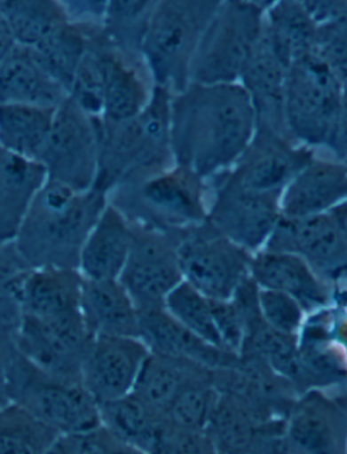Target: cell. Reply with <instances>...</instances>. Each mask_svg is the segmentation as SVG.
<instances>
[{
    "mask_svg": "<svg viewBox=\"0 0 347 454\" xmlns=\"http://www.w3.org/2000/svg\"><path fill=\"white\" fill-rule=\"evenodd\" d=\"M313 158L311 148L289 136L256 127L250 145L223 179L247 189L282 193L290 179Z\"/></svg>",
    "mask_w": 347,
    "mask_h": 454,
    "instance_id": "obj_14",
    "label": "cell"
},
{
    "mask_svg": "<svg viewBox=\"0 0 347 454\" xmlns=\"http://www.w3.org/2000/svg\"><path fill=\"white\" fill-rule=\"evenodd\" d=\"M344 81L312 53L288 68L285 127L305 147H327L335 132Z\"/></svg>",
    "mask_w": 347,
    "mask_h": 454,
    "instance_id": "obj_6",
    "label": "cell"
},
{
    "mask_svg": "<svg viewBox=\"0 0 347 454\" xmlns=\"http://www.w3.org/2000/svg\"><path fill=\"white\" fill-rule=\"evenodd\" d=\"M347 200V163L313 158L296 174L281 193L284 217L330 213Z\"/></svg>",
    "mask_w": 347,
    "mask_h": 454,
    "instance_id": "obj_19",
    "label": "cell"
},
{
    "mask_svg": "<svg viewBox=\"0 0 347 454\" xmlns=\"http://www.w3.org/2000/svg\"><path fill=\"white\" fill-rule=\"evenodd\" d=\"M258 308L262 319L269 327L296 337L305 309L295 297L258 286Z\"/></svg>",
    "mask_w": 347,
    "mask_h": 454,
    "instance_id": "obj_40",
    "label": "cell"
},
{
    "mask_svg": "<svg viewBox=\"0 0 347 454\" xmlns=\"http://www.w3.org/2000/svg\"><path fill=\"white\" fill-rule=\"evenodd\" d=\"M316 25L347 17V0H297Z\"/></svg>",
    "mask_w": 347,
    "mask_h": 454,
    "instance_id": "obj_43",
    "label": "cell"
},
{
    "mask_svg": "<svg viewBox=\"0 0 347 454\" xmlns=\"http://www.w3.org/2000/svg\"><path fill=\"white\" fill-rule=\"evenodd\" d=\"M45 181V171L37 160L0 147V242L14 240Z\"/></svg>",
    "mask_w": 347,
    "mask_h": 454,
    "instance_id": "obj_25",
    "label": "cell"
},
{
    "mask_svg": "<svg viewBox=\"0 0 347 454\" xmlns=\"http://www.w3.org/2000/svg\"><path fill=\"white\" fill-rule=\"evenodd\" d=\"M35 160L46 181L75 190H90L99 168L97 118L67 98L56 107L52 127Z\"/></svg>",
    "mask_w": 347,
    "mask_h": 454,
    "instance_id": "obj_9",
    "label": "cell"
},
{
    "mask_svg": "<svg viewBox=\"0 0 347 454\" xmlns=\"http://www.w3.org/2000/svg\"><path fill=\"white\" fill-rule=\"evenodd\" d=\"M187 230L177 245L182 278L209 299H233L250 277L253 254L231 242L208 220Z\"/></svg>",
    "mask_w": 347,
    "mask_h": 454,
    "instance_id": "obj_10",
    "label": "cell"
},
{
    "mask_svg": "<svg viewBox=\"0 0 347 454\" xmlns=\"http://www.w3.org/2000/svg\"><path fill=\"white\" fill-rule=\"evenodd\" d=\"M132 245V222L109 200L87 236L78 270L84 278L118 279Z\"/></svg>",
    "mask_w": 347,
    "mask_h": 454,
    "instance_id": "obj_21",
    "label": "cell"
},
{
    "mask_svg": "<svg viewBox=\"0 0 347 454\" xmlns=\"http://www.w3.org/2000/svg\"><path fill=\"white\" fill-rule=\"evenodd\" d=\"M161 0H106L102 27L125 50L138 53L144 27Z\"/></svg>",
    "mask_w": 347,
    "mask_h": 454,
    "instance_id": "obj_36",
    "label": "cell"
},
{
    "mask_svg": "<svg viewBox=\"0 0 347 454\" xmlns=\"http://www.w3.org/2000/svg\"><path fill=\"white\" fill-rule=\"evenodd\" d=\"M264 17L246 0H223L193 56L189 83L239 82L264 35Z\"/></svg>",
    "mask_w": 347,
    "mask_h": 454,
    "instance_id": "obj_7",
    "label": "cell"
},
{
    "mask_svg": "<svg viewBox=\"0 0 347 454\" xmlns=\"http://www.w3.org/2000/svg\"><path fill=\"white\" fill-rule=\"evenodd\" d=\"M9 399L59 435L102 423L99 405L81 380L43 371L18 350L9 369Z\"/></svg>",
    "mask_w": 347,
    "mask_h": 454,
    "instance_id": "obj_5",
    "label": "cell"
},
{
    "mask_svg": "<svg viewBox=\"0 0 347 454\" xmlns=\"http://www.w3.org/2000/svg\"><path fill=\"white\" fill-rule=\"evenodd\" d=\"M256 127L253 104L239 82L189 83L170 97L172 159L202 179L230 170Z\"/></svg>",
    "mask_w": 347,
    "mask_h": 454,
    "instance_id": "obj_1",
    "label": "cell"
},
{
    "mask_svg": "<svg viewBox=\"0 0 347 454\" xmlns=\"http://www.w3.org/2000/svg\"><path fill=\"white\" fill-rule=\"evenodd\" d=\"M29 270L12 242H0V325L17 327L20 317V289Z\"/></svg>",
    "mask_w": 347,
    "mask_h": 454,
    "instance_id": "obj_38",
    "label": "cell"
},
{
    "mask_svg": "<svg viewBox=\"0 0 347 454\" xmlns=\"http://www.w3.org/2000/svg\"><path fill=\"white\" fill-rule=\"evenodd\" d=\"M223 0H161L138 43L154 84L177 92L189 84L198 43Z\"/></svg>",
    "mask_w": 347,
    "mask_h": 454,
    "instance_id": "obj_4",
    "label": "cell"
},
{
    "mask_svg": "<svg viewBox=\"0 0 347 454\" xmlns=\"http://www.w3.org/2000/svg\"><path fill=\"white\" fill-rule=\"evenodd\" d=\"M250 277L259 288L282 292L295 297L304 309L328 302L325 285L302 256L285 251L262 248L251 255Z\"/></svg>",
    "mask_w": 347,
    "mask_h": 454,
    "instance_id": "obj_22",
    "label": "cell"
},
{
    "mask_svg": "<svg viewBox=\"0 0 347 454\" xmlns=\"http://www.w3.org/2000/svg\"><path fill=\"white\" fill-rule=\"evenodd\" d=\"M148 354L138 337H92L82 363V384L98 405L127 396Z\"/></svg>",
    "mask_w": 347,
    "mask_h": 454,
    "instance_id": "obj_16",
    "label": "cell"
},
{
    "mask_svg": "<svg viewBox=\"0 0 347 454\" xmlns=\"http://www.w3.org/2000/svg\"><path fill=\"white\" fill-rule=\"evenodd\" d=\"M330 213L331 216L335 220L342 236H343L344 240L347 242V200L339 204L338 207H334Z\"/></svg>",
    "mask_w": 347,
    "mask_h": 454,
    "instance_id": "obj_47",
    "label": "cell"
},
{
    "mask_svg": "<svg viewBox=\"0 0 347 454\" xmlns=\"http://www.w3.org/2000/svg\"><path fill=\"white\" fill-rule=\"evenodd\" d=\"M15 45L17 43H15L14 38H12V30H10L9 25H7L6 18L0 12V61L4 60L12 52Z\"/></svg>",
    "mask_w": 347,
    "mask_h": 454,
    "instance_id": "obj_46",
    "label": "cell"
},
{
    "mask_svg": "<svg viewBox=\"0 0 347 454\" xmlns=\"http://www.w3.org/2000/svg\"><path fill=\"white\" fill-rule=\"evenodd\" d=\"M14 330L9 325H0V407L10 403L9 369L17 353Z\"/></svg>",
    "mask_w": 347,
    "mask_h": 454,
    "instance_id": "obj_42",
    "label": "cell"
},
{
    "mask_svg": "<svg viewBox=\"0 0 347 454\" xmlns=\"http://www.w3.org/2000/svg\"><path fill=\"white\" fill-rule=\"evenodd\" d=\"M109 200L130 222L154 228L158 223L187 228L202 224L209 209L205 204L204 179L179 164L118 187Z\"/></svg>",
    "mask_w": 347,
    "mask_h": 454,
    "instance_id": "obj_8",
    "label": "cell"
},
{
    "mask_svg": "<svg viewBox=\"0 0 347 454\" xmlns=\"http://www.w3.org/2000/svg\"><path fill=\"white\" fill-rule=\"evenodd\" d=\"M81 315L91 337H138V307L118 279L83 277Z\"/></svg>",
    "mask_w": 347,
    "mask_h": 454,
    "instance_id": "obj_24",
    "label": "cell"
},
{
    "mask_svg": "<svg viewBox=\"0 0 347 454\" xmlns=\"http://www.w3.org/2000/svg\"><path fill=\"white\" fill-rule=\"evenodd\" d=\"M59 434L20 405L0 407V454H49Z\"/></svg>",
    "mask_w": 347,
    "mask_h": 454,
    "instance_id": "obj_33",
    "label": "cell"
},
{
    "mask_svg": "<svg viewBox=\"0 0 347 454\" xmlns=\"http://www.w3.org/2000/svg\"><path fill=\"white\" fill-rule=\"evenodd\" d=\"M2 2H4V0H0V4H2Z\"/></svg>",
    "mask_w": 347,
    "mask_h": 454,
    "instance_id": "obj_50",
    "label": "cell"
},
{
    "mask_svg": "<svg viewBox=\"0 0 347 454\" xmlns=\"http://www.w3.org/2000/svg\"><path fill=\"white\" fill-rule=\"evenodd\" d=\"M343 81H344V83H347V71H346V74H344Z\"/></svg>",
    "mask_w": 347,
    "mask_h": 454,
    "instance_id": "obj_49",
    "label": "cell"
},
{
    "mask_svg": "<svg viewBox=\"0 0 347 454\" xmlns=\"http://www.w3.org/2000/svg\"><path fill=\"white\" fill-rule=\"evenodd\" d=\"M109 196L45 181L20 223L12 245L29 269H78L82 248Z\"/></svg>",
    "mask_w": 347,
    "mask_h": 454,
    "instance_id": "obj_2",
    "label": "cell"
},
{
    "mask_svg": "<svg viewBox=\"0 0 347 454\" xmlns=\"http://www.w3.org/2000/svg\"><path fill=\"white\" fill-rule=\"evenodd\" d=\"M248 4H254V6L259 7V9L266 12L270 6L279 2V0H246Z\"/></svg>",
    "mask_w": 347,
    "mask_h": 454,
    "instance_id": "obj_48",
    "label": "cell"
},
{
    "mask_svg": "<svg viewBox=\"0 0 347 454\" xmlns=\"http://www.w3.org/2000/svg\"><path fill=\"white\" fill-rule=\"evenodd\" d=\"M56 107L35 105H0V147L25 158L37 159Z\"/></svg>",
    "mask_w": 347,
    "mask_h": 454,
    "instance_id": "obj_31",
    "label": "cell"
},
{
    "mask_svg": "<svg viewBox=\"0 0 347 454\" xmlns=\"http://www.w3.org/2000/svg\"><path fill=\"white\" fill-rule=\"evenodd\" d=\"M0 12L15 43L29 51L52 43L74 22L59 0H4Z\"/></svg>",
    "mask_w": 347,
    "mask_h": 454,
    "instance_id": "obj_27",
    "label": "cell"
},
{
    "mask_svg": "<svg viewBox=\"0 0 347 454\" xmlns=\"http://www.w3.org/2000/svg\"><path fill=\"white\" fill-rule=\"evenodd\" d=\"M313 53L344 78L347 71V17L319 25Z\"/></svg>",
    "mask_w": 347,
    "mask_h": 454,
    "instance_id": "obj_41",
    "label": "cell"
},
{
    "mask_svg": "<svg viewBox=\"0 0 347 454\" xmlns=\"http://www.w3.org/2000/svg\"><path fill=\"white\" fill-rule=\"evenodd\" d=\"M133 224V245L118 281L138 309L163 307L170 292L182 281L177 245L159 228Z\"/></svg>",
    "mask_w": 347,
    "mask_h": 454,
    "instance_id": "obj_11",
    "label": "cell"
},
{
    "mask_svg": "<svg viewBox=\"0 0 347 454\" xmlns=\"http://www.w3.org/2000/svg\"><path fill=\"white\" fill-rule=\"evenodd\" d=\"M105 427L133 453H158L164 417L130 392L127 396L99 405Z\"/></svg>",
    "mask_w": 347,
    "mask_h": 454,
    "instance_id": "obj_30",
    "label": "cell"
},
{
    "mask_svg": "<svg viewBox=\"0 0 347 454\" xmlns=\"http://www.w3.org/2000/svg\"><path fill=\"white\" fill-rule=\"evenodd\" d=\"M264 248L296 254L312 268H331L347 256V242L331 213L282 216Z\"/></svg>",
    "mask_w": 347,
    "mask_h": 454,
    "instance_id": "obj_18",
    "label": "cell"
},
{
    "mask_svg": "<svg viewBox=\"0 0 347 454\" xmlns=\"http://www.w3.org/2000/svg\"><path fill=\"white\" fill-rule=\"evenodd\" d=\"M288 67L272 50L264 35L241 73L239 83L248 94L258 127L288 135L285 127V90Z\"/></svg>",
    "mask_w": 347,
    "mask_h": 454,
    "instance_id": "obj_20",
    "label": "cell"
},
{
    "mask_svg": "<svg viewBox=\"0 0 347 454\" xmlns=\"http://www.w3.org/2000/svg\"><path fill=\"white\" fill-rule=\"evenodd\" d=\"M281 193L247 189L223 181L218 184L208 223L231 242L254 254L266 246L281 220Z\"/></svg>",
    "mask_w": 347,
    "mask_h": 454,
    "instance_id": "obj_12",
    "label": "cell"
},
{
    "mask_svg": "<svg viewBox=\"0 0 347 454\" xmlns=\"http://www.w3.org/2000/svg\"><path fill=\"white\" fill-rule=\"evenodd\" d=\"M102 68L101 120L121 121L135 117L153 97L154 84L140 53L125 50L104 27L95 33Z\"/></svg>",
    "mask_w": 347,
    "mask_h": 454,
    "instance_id": "obj_15",
    "label": "cell"
},
{
    "mask_svg": "<svg viewBox=\"0 0 347 454\" xmlns=\"http://www.w3.org/2000/svg\"><path fill=\"white\" fill-rule=\"evenodd\" d=\"M171 92L154 86L153 97L135 117L121 121L97 118L99 168L94 189L109 196L166 168L171 156L169 109Z\"/></svg>",
    "mask_w": 347,
    "mask_h": 454,
    "instance_id": "obj_3",
    "label": "cell"
},
{
    "mask_svg": "<svg viewBox=\"0 0 347 454\" xmlns=\"http://www.w3.org/2000/svg\"><path fill=\"white\" fill-rule=\"evenodd\" d=\"M164 309L189 328L197 337L216 348L227 350L223 345L215 317L212 300L197 291L189 282L182 279L164 300ZM228 351V350H227Z\"/></svg>",
    "mask_w": 347,
    "mask_h": 454,
    "instance_id": "obj_35",
    "label": "cell"
},
{
    "mask_svg": "<svg viewBox=\"0 0 347 454\" xmlns=\"http://www.w3.org/2000/svg\"><path fill=\"white\" fill-rule=\"evenodd\" d=\"M339 422L338 415L327 403L308 397L290 419L289 437L305 450L334 451L338 446Z\"/></svg>",
    "mask_w": 347,
    "mask_h": 454,
    "instance_id": "obj_34",
    "label": "cell"
},
{
    "mask_svg": "<svg viewBox=\"0 0 347 454\" xmlns=\"http://www.w3.org/2000/svg\"><path fill=\"white\" fill-rule=\"evenodd\" d=\"M212 376L210 374L190 381L179 392L164 418L193 432L207 433L218 397L212 386Z\"/></svg>",
    "mask_w": 347,
    "mask_h": 454,
    "instance_id": "obj_37",
    "label": "cell"
},
{
    "mask_svg": "<svg viewBox=\"0 0 347 454\" xmlns=\"http://www.w3.org/2000/svg\"><path fill=\"white\" fill-rule=\"evenodd\" d=\"M82 315L37 317L20 315L14 330L15 348L43 371L81 380L84 353L91 340Z\"/></svg>",
    "mask_w": 347,
    "mask_h": 454,
    "instance_id": "obj_13",
    "label": "cell"
},
{
    "mask_svg": "<svg viewBox=\"0 0 347 454\" xmlns=\"http://www.w3.org/2000/svg\"><path fill=\"white\" fill-rule=\"evenodd\" d=\"M328 148L333 151L338 160L347 163V83H344L338 121Z\"/></svg>",
    "mask_w": 347,
    "mask_h": 454,
    "instance_id": "obj_45",
    "label": "cell"
},
{
    "mask_svg": "<svg viewBox=\"0 0 347 454\" xmlns=\"http://www.w3.org/2000/svg\"><path fill=\"white\" fill-rule=\"evenodd\" d=\"M67 98L66 87L27 48L15 45L0 61V105L59 107Z\"/></svg>",
    "mask_w": 347,
    "mask_h": 454,
    "instance_id": "obj_23",
    "label": "cell"
},
{
    "mask_svg": "<svg viewBox=\"0 0 347 454\" xmlns=\"http://www.w3.org/2000/svg\"><path fill=\"white\" fill-rule=\"evenodd\" d=\"M138 338L150 353L187 361L209 371L233 368L238 364V354L205 342L164 307L138 309Z\"/></svg>",
    "mask_w": 347,
    "mask_h": 454,
    "instance_id": "obj_17",
    "label": "cell"
},
{
    "mask_svg": "<svg viewBox=\"0 0 347 454\" xmlns=\"http://www.w3.org/2000/svg\"><path fill=\"white\" fill-rule=\"evenodd\" d=\"M83 276L78 269H30L20 289V315L37 317L81 314Z\"/></svg>",
    "mask_w": 347,
    "mask_h": 454,
    "instance_id": "obj_26",
    "label": "cell"
},
{
    "mask_svg": "<svg viewBox=\"0 0 347 454\" xmlns=\"http://www.w3.org/2000/svg\"><path fill=\"white\" fill-rule=\"evenodd\" d=\"M316 33L318 25L297 0H279L264 12V38L288 68L312 55Z\"/></svg>",
    "mask_w": 347,
    "mask_h": 454,
    "instance_id": "obj_29",
    "label": "cell"
},
{
    "mask_svg": "<svg viewBox=\"0 0 347 454\" xmlns=\"http://www.w3.org/2000/svg\"><path fill=\"white\" fill-rule=\"evenodd\" d=\"M76 22L102 25L106 0H59Z\"/></svg>",
    "mask_w": 347,
    "mask_h": 454,
    "instance_id": "obj_44",
    "label": "cell"
},
{
    "mask_svg": "<svg viewBox=\"0 0 347 454\" xmlns=\"http://www.w3.org/2000/svg\"><path fill=\"white\" fill-rule=\"evenodd\" d=\"M212 371L187 361L150 353L141 366L132 394L156 414L166 417L179 392L193 380Z\"/></svg>",
    "mask_w": 347,
    "mask_h": 454,
    "instance_id": "obj_28",
    "label": "cell"
},
{
    "mask_svg": "<svg viewBox=\"0 0 347 454\" xmlns=\"http://www.w3.org/2000/svg\"><path fill=\"white\" fill-rule=\"evenodd\" d=\"M207 434L213 446L228 451H244L250 446L258 445L262 435L256 415L246 400L233 394L218 395Z\"/></svg>",
    "mask_w": 347,
    "mask_h": 454,
    "instance_id": "obj_32",
    "label": "cell"
},
{
    "mask_svg": "<svg viewBox=\"0 0 347 454\" xmlns=\"http://www.w3.org/2000/svg\"><path fill=\"white\" fill-rule=\"evenodd\" d=\"M133 453L104 425L60 434L49 454H122Z\"/></svg>",
    "mask_w": 347,
    "mask_h": 454,
    "instance_id": "obj_39",
    "label": "cell"
}]
</instances>
